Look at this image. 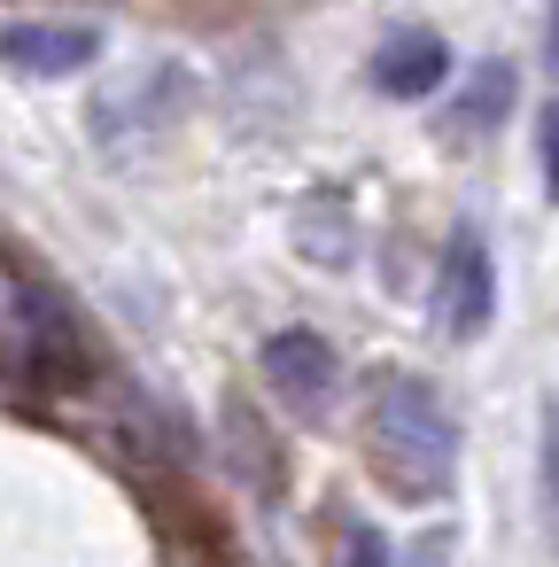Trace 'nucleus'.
I'll list each match as a JSON object with an SVG mask.
<instances>
[{"label": "nucleus", "instance_id": "nucleus-1", "mask_svg": "<svg viewBox=\"0 0 559 567\" xmlns=\"http://www.w3.org/2000/svg\"><path fill=\"white\" fill-rule=\"evenodd\" d=\"M365 451L404 505H435L451 497V474H458V420L420 373H381L365 404Z\"/></svg>", "mask_w": 559, "mask_h": 567}, {"label": "nucleus", "instance_id": "nucleus-2", "mask_svg": "<svg viewBox=\"0 0 559 567\" xmlns=\"http://www.w3.org/2000/svg\"><path fill=\"white\" fill-rule=\"evenodd\" d=\"M257 373H265V389H272L296 420H327L334 396H342V358H334V342H327L319 327H280V334H265Z\"/></svg>", "mask_w": 559, "mask_h": 567}, {"label": "nucleus", "instance_id": "nucleus-3", "mask_svg": "<svg viewBox=\"0 0 559 567\" xmlns=\"http://www.w3.org/2000/svg\"><path fill=\"white\" fill-rule=\"evenodd\" d=\"M435 319H443V334H458V342L489 334V319H497V265H489L482 226H458V234L443 241V265H435Z\"/></svg>", "mask_w": 559, "mask_h": 567}, {"label": "nucleus", "instance_id": "nucleus-4", "mask_svg": "<svg viewBox=\"0 0 559 567\" xmlns=\"http://www.w3.org/2000/svg\"><path fill=\"white\" fill-rule=\"evenodd\" d=\"M0 63L24 71V79H79L86 63H102V32L94 24L24 17V24H0Z\"/></svg>", "mask_w": 559, "mask_h": 567}, {"label": "nucleus", "instance_id": "nucleus-5", "mask_svg": "<svg viewBox=\"0 0 559 567\" xmlns=\"http://www.w3.org/2000/svg\"><path fill=\"white\" fill-rule=\"evenodd\" d=\"M443 86H451V48H443V32L404 24V32H389V40L373 48V94H389V102H427V94H443Z\"/></svg>", "mask_w": 559, "mask_h": 567}, {"label": "nucleus", "instance_id": "nucleus-6", "mask_svg": "<svg viewBox=\"0 0 559 567\" xmlns=\"http://www.w3.org/2000/svg\"><path fill=\"white\" fill-rule=\"evenodd\" d=\"M505 110H513V63H474V79L451 102V133H466V141L474 133H497Z\"/></svg>", "mask_w": 559, "mask_h": 567}, {"label": "nucleus", "instance_id": "nucleus-7", "mask_svg": "<svg viewBox=\"0 0 559 567\" xmlns=\"http://www.w3.org/2000/svg\"><path fill=\"white\" fill-rule=\"evenodd\" d=\"M536 505H544V536L559 544V396H544V443H536Z\"/></svg>", "mask_w": 559, "mask_h": 567}, {"label": "nucleus", "instance_id": "nucleus-8", "mask_svg": "<svg viewBox=\"0 0 559 567\" xmlns=\"http://www.w3.org/2000/svg\"><path fill=\"white\" fill-rule=\"evenodd\" d=\"M536 172H544V203H559V94L536 110Z\"/></svg>", "mask_w": 559, "mask_h": 567}, {"label": "nucleus", "instance_id": "nucleus-9", "mask_svg": "<svg viewBox=\"0 0 559 567\" xmlns=\"http://www.w3.org/2000/svg\"><path fill=\"white\" fill-rule=\"evenodd\" d=\"M334 567H396V551H389V536L373 528V520H350L342 528V559Z\"/></svg>", "mask_w": 559, "mask_h": 567}, {"label": "nucleus", "instance_id": "nucleus-10", "mask_svg": "<svg viewBox=\"0 0 559 567\" xmlns=\"http://www.w3.org/2000/svg\"><path fill=\"white\" fill-rule=\"evenodd\" d=\"M544 71L559 79V0H551V17H544Z\"/></svg>", "mask_w": 559, "mask_h": 567}]
</instances>
